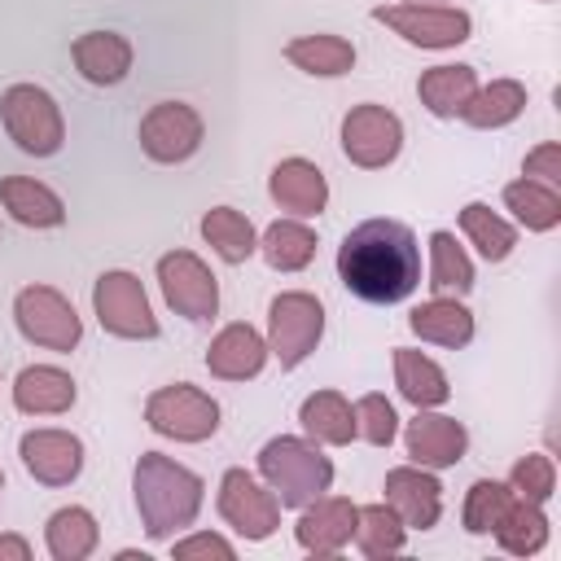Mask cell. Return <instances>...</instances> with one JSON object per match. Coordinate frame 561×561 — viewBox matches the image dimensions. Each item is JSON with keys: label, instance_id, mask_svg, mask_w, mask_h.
Returning a JSON list of instances; mask_svg holds the SVG:
<instances>
[{"label": "cell", "instance_id": "cell-1", "mask_svg": "<svg viewBox=\"0 0 561 561\" xmlns=\"http://www.w3.org/2000/svg\"><path fill=\"white\" fill-rule=\"evenodd\" d=\"M337 276L364 302H403L421 285V245L399 219H364L337 245Z\"/></svg>", "mask_w": 561, "mask_h": 561}, {"label": "cell", "instance_id": "cell-2", "mask_svg": "<svg viewBox=\"0 0 561 561\" xmlns=\"http://www.w3.org/2000/svg\"><path fill=\"white\" fill-rule=\"evenodd\" d=\"M131 491H136V513L149 539H175L184 526L197 522L202 513V478L184 465H175L162 451H145L136 460L131 473Z\"/></svg>", "mask_w": 561, "mask_h": 561}, {"label": "cell", "instance_id": "cell-3", "mask_svg": "<svg viewBox=\"0 0 561 561\" xmlns=\"http://www.w3.org/2000/svg\"><path fill=\"white\" fill-rule=\"evenodd\" d=\"M259 478L267 482V491L276 495L280 508H307L316 495L329 491L333 465H329V456L316 443L294 438V434H280V438H267L263 443V451H259Z\"/></svg>", "mask_w": 561, "mask_h": 561}, {"label": "cell", "instance_id": "cell-4", "mask_svg": "<svg viewBox=\"0 0 561 561\" xmlns=\"http://www.w3.org/2000/svg\"><path fill=\"white\" fill-rule=\"evenodd\" d=\"M0 118H4V131L9 140L31 153V158H53L66 140V118L57 110V101L35 88V83H13L4 88L0 96Z\"/></svg>", "mask_w": 561, "mask_h": 561}, {"label": "cell", "instance_id": "cell-5", "mask_svg": "<svg viewBox=\"0 0 561 561\" xmlns=\"http://www.w3.org/2000/svg\"><path fill=\"white\" fill-rule=\"evenodd\" d=\"M324 337V307L307 289H285L267 307V351L280 368H298Z\"/></svg>", "mask_w": 561, "mask_h": 561}, {"label": "cell", "instance_id": "cell-6", "mask_svg": "<svg viewBox=\"0 0 561 561\" xmlns=\"http://www.w3.org/2000/svg\"><path fill=\"white\" fill-rule=\"evenodd\" d=\"M145 421L162 438L206 443L219 430V403L206 390H197L188 381H175V386H162V390H153L145 399Z\"/></svg>", "mask_w": 561, "mask_h": 561}, {"label": "cell", "instance_id": "cell-7", "mask_svg": "<svg viewBox=\"0 0 561 561\" xmlns=\"http://www.w3.org/2000/svg\"><path fill=\"white\" fill-rule=\"evenodd\" d=\"M92 311L101 320L105 333L114 337H127V342H149L158 337V316L145 298V285L140 276L131 272H101L96 285H92Z\"/></svg>", "mask_w": 561, "mask_h": 561}, {"label": "cell", "instance_id": "cell-8", "mask_svg": "<svg viewBox=\"0 0 561 561\" xmlns=\"http://www.w3.org/2000/svg\"><path fill=\"white\" fill-rule=\"evenodd\" d=\"M13 320H18V333L44 351H75L79 337H83V320L75 316L70 298L57 294L53 285H26L18 289L13 298Z\"/></svg>", "mask_w": 561, "mask_h": 561}, {"label": "cell", "instance_id": "cell-9", "mask_svg": "<svg viewBox=\"0 0 561 561\" xmlns=\"http://www.w3.org/2000/svg\"><path fill=\"white\" fill-rule=\"evenodd\" d=\"M373 22L390 26L399 39L416 48H456L473 35V18L447 4H377Z\"/></svg>", "mask_w": 561, "mask_h": 561}, {"label": "cell", "instance_id": "cell-10", "mask_svg": "<svg viewBox=\"0 0 561 561\" xmlns=\"http://www.w3.org/2000/svg\"><path fill=\"white\" fill-rule=\"evenodd\" d=\"M403 149V123L394 110L377 105V101H364V105H351L346 118H342V153L364 167V171H377V167H390Z\"/></svg>", "mask_w": 561, "mask_h": 561}, {"label": "cell", "instance_id": "cell-11", "mask_svg": "<svg viewBox=\"0 0 561 561\" xmlns=\"http://www.w3.org/2000/svg\"><path fill=\"white\" fill-rule=\"evenodd\" d=\"M158 285L175 316L202 324L219 311V280L193 250H171L158 259Z\"/></svg>", "mask_w": 561, "mask_h": 561}, {"label": "cell", "instance_id": "cell-12", "mask_svg": "<svg viewBox=\"0 0 561 561\" xmlns=\"http://www.w3.org/2000/svg\"><path fill=\"white\" fill-rule=\"evenodd\" d=\"M219 517L241 535V539H272L280 526V504L276 495L245 469H228L219 478Z\"/></svg>", "mask_w": 561, "mask_h": 561}, {"label": "cell", "instance_id": "cell-13", "mask_svg": "<svg viewBox=\"0 0 561 561\" xmlns=\"http://www.w3.org/2000/svg\"><path fill=\"white\" fill-rule=\"evenodd\" d=\"M202 145V114L184 101H158L140 118V149L153 162H184Z\"/></svg>", "mask_w": 561, "mask_h": 561}, {"label": "cell", "instance_id": "cell-14", "mask_svg": "<svg viewBox=\"0 0 561 561\" xmlns=\"http://www.w3.org/2000/svg\"><path fill=\"white\" fill-rule=\"evenodd\" d=\"M26 473L44 486H70L83 469V443L70 430H31L18 443Z\"/></svg>", "mask_w": 561, "mask_h": 561}, {"label": "cell", "instance_id": "cell-15", "mask_svg": "<svg viewBox=\"0 0 561 561\" xmlns=\"http://www.w3.org/2000/svg\"><path fill=\"white\" fill-rule=\"evenodd\" d=\"M403 443H408L412 465H421V469H451L469 451L465 425L456 416H438V412H425V408H416V416L408 421Z\"/></svg>", "mask_w": 561, "mask_h": 561}, {"label": "cell", "instance_id": "cell-16", "mask_svg": "<svg viewBox=\"0 0 561 561\" xmlns=\"http://www.w3.org/2000/svg\"><path fill=\"white\" fill-rule=\"evenodd\" d=\"M386 504L394 508V517L408 526V530H430L443 513V486L430 469L421 465H399L386 473Z\"/></svg>", "mask_w": 561, "mask_h": 561}, {"label": "cell", "instance_id": "cell-17", "mask_svg": "<svg viewBox=\"0 0 561 561\" xmlns=\"http://www.w3.org/2000/svg\"><path fill=\"white\" fill-rule=\"evenodd\" d=\"M355 517H359V508L351 500H342V495H316L302 508V517H298L294 530H298V543L311 557H333V552H342L355 539Z\"/></svg>", "mask_w": 561, "mask_h": 561}, {"label": "cell", "instance_id": "cell-18", "mask_svg": "<svg viewBox=\"0 0 561 561\" xmlns=\"http://www.w3.org/2000/svg\"><path fill=\"white\" fill-rule=\"evenodd\" d=\"M267 193L280 210L298 215V219H311L329 206V180L316 162L307 158H285L272 167V180H267Z\"/></svg>", "mask_w": 561, "mask_h": 561}, {"label": "cell", "instance_id": "cell-19", "mask_svg": "<svg viewBox=\"0 0 561 561\" xmlns=\"http://www.w3.org/2000/svg\"><path fill=\"white\" fill-rule=\"evenodd\" d=\"M267 364V337L250 324H224L206 346V368L224 381H250Z\"/></svg>", "mask_w": 561, "mask_h": 561}, {"label": "cell", "instance_id": "cell-20", "mask_svg": "<svg viewBox=\"0 0 561 561\" xmlns=\"http://www.w3.org/2000/svg\"><path fill=\"white\" fill-rule=\"evenodd\" d=\"M70 57H75V70L88 83H96V88H114L131 70V44L118 31H88V35H79L70 44Z\"/></svg>", "mask_w": 561, "mask_h": 561}, {"label": "cell", "instance_id": "cell-21", "mask_svg": "<svg viewBox=\"0 0 561 561\" xmlns=\"http://www.w3.org/2000/svg\"><path fill=\"white\" fill-rule=\"evenodd\" d=\"M408 329L421 337V342H434V346H447V351H460L473 342V311L447 294H434L430 302L412 307L408 316Z\"/></svg>", "mask_w": 561, "mask_h": 561}, {"label": "cell", "instance_id": "cell-22", "mask_svg": "<svg viewBox=\"0 0 561 561\" xmlns=\"http://www.w3.org/2000/svg\"><path fill=\"white\" fill-rule=\"evenodd\" d=\"M70 403H75V381L66 368L31 364L13 381V408L26 416H57V412H70Z\"/></svg>", "mask_w": 561, "mask_h": 561}, {"label": "cell", "instance_id": "cell-23", "mask_svg": "<svg viewBox=\"0 0 561 561\" xmlns=\"http://www.w3.org/2000/svg\"><path fill=\"white\" fill-rule=\"evenodd\" d=\"M0 206L22 228H57L66 219V202L48 184H39L31 175H4L0 180Z\"/></svg>", "mask_w": 561, "mask_h": 561}, {"label": "cell", "instance_id": "cell-24", "mask_svg": "<svg viewBox=\"0 0 561 561\" xmlns=\"http://www.w3.org/2000/svg\"><path fill=\"white\" fill-rule=\"evenodd\" d=\"M478 92V70L473 66H430L416 79V96L434 118H460V110L469 105V96Z\"/></svg>", "mask_w": 561, "mask_h": 561}, {"label": "cell", "instance_id": "cell-25", "mask_svg": "<svg viewBox=\"0 0 561 561\" xmlns=\"http://www.w3.org/2000/svg\"><path fill=\"white\" fill-rule=\"evenodd\" d=\"M394 386L412 408H438V403L451 399L447 373L412 346H394Z\"/></svg>", "mask_w": 561, "mask_h": 561}, {"label": "cell", "instance_id": "cell-26", "mask_svg": "<svg viewBox=\"0 0 561 561\" xmlns=\"http://www.w3.org/2000/svg\"><path fill=\"white\" fill-rule=\"evenodd\" d=\"M298 421L307 430L311 443H329V447H346L355 438V408L337 394V390H316L302 399Z\"/></svg>", "mask_w": 561, "mask_h": 561}, {"label": "cell", "instance_id": "cell-27", "mask_svg": "<svg viewBox=\"0 0 561 561\" xmlns=\"http://www.w3.org/2000/svg\"><path fill=\"white\" fill-rule=\"evenodd\" d=\"M285 61L298 66L302 75H316V79H337L355 66V44L342 39V35H298L285 44Z\"/></svg>", "mask_w": 561, "mask_h": 561}, {"label": "cell", "instance_id": "cell-28", "mask_svg": "<svg viewBox=\"0 0 561 561\" xmlns=\"http://www.w3.org/2000/svg\"><path fill=\"white\" fill-rule=\"evenodd\" d=\"M96 539H101V526L88 508L70 504V508H57L44 526V543H48V557L53 561H83L96 552Z\"/></svg>", "mask_w": 561, "mask_h": 561}, {"label": "cell", "instance_id": "cell-29", "mask_svg": "<svg viewBox=\"0 0 561 561\" xmlns=\"http://www.w3.org/2000/svg\"><path fill=\"white\" fill-rule=\"evenodd\" d=\"M522 110H526V83H517V79H491L486 88H478L469 96V105L460 110V118L469 127L495 131V127H508Z\"/></svg>", "mask_w": 561, "mask_h": 561}, {"label": "cell", "instance_id": "cell-30", "mask_svg": "<svg viewBox=\"0 0 561 561\" xmlns=\"http://www.w3.org/2000/svg\"><path fill=\"white\" fill-rule=\"evenodd\" d=\"M504 206L526 232H552L561 224V193L552 184H539L530 175L504 184Z\"/></svg>", "mask_w": 561, "mask_h": 561}, {"label": "cell", "instance_id": "cell-31", "mask_svg": "<svg viewBox=\"0 0 561 561\" xmlns=\"http://www.w3.org/2000/svg\"><path fill=\"white\" fill-rule=\"evenodd\" d=\"M491 535L500 539V548H504V552H513V557H535V552L548 543V517H543V508H539V504H530V500L513 495V500H508V508H504V517L495 522V530H491Z\"/></svg>", "mask_w": 561, "mask_h": 561}, {"label": "cell", "instance_id": "cell-32", "mask_svg": "<svg viewBox=\"0 0 561 561\" xmlns=\"http://www.w3.org/2000/svg\"><path fill=\"white\" fill-rule=\"evenodd\" d=\"M202 237L206 245L224 259V263H245L254 250H259V237H254V224L232 210V206H215L202 215Z\"/></svg>", "mask_w": 561, "mask_h": 561}, {"label": "cell", "instance_id": "cell-33", "mask_svg": "<svg viewBox=\"0 0 561 561\" xmlns=\"http://www.w3.org/2000/svg\"><path fill=\"white\" fill-rule=\"evenodd\" d=\"M267 267L276 272H302L316 259V232L302 219H276L259 241Z\"/></svg>", "mask_w": 561, "mask_h": 561}, {"label": "cell", "instance_id": "cell-34", "mask_svg": "<svg viewBox=\"0 0 561 561\" xmlns=\"http://www.w3.org/2000/svg\"><path fill=\"white\" fill-rule=\"evenodd\" d=\"M460 232L478 245V254H482L486 263H504V259L513 254V245H517V228L504 224L486 202H469V206L460 210Z\"/></svg>", "mask_w": 561, "mask_h": 561}, {"label": "cell", "instance_id": "cell-35", "mask_svg": "<svg viewBox=\"0 0 561 561\" xmlns=\"http://www.w3.org/2000/svg\"><path fill=\"white\" fill-rule=\"evenodd\" d=\"M430 289L434 294H469L473 289V263L447 228L430 232Z\"/></svg>", "mask_w": 561, "mask_h": 561}, {"label": "cell", "instance_id": "cell-36", "mask_svg": "<svg viewBox=\"0 0 561 561\" xmlns=\"http://www.w3.org/2000/svg\"><path fill=\"white\" fill-rule=\"evenodd\" d=\"M403 539H408V526L394 517L390 504H368V508H359V517H355V548H359L364 557H373V561L394 557V552H403Z\"/></svg>", "mask_w": 561, "mask_h": 561}, {"label": "cell", "instance_id": "cell-37", "mask_svg": "<svg viewBox=\"0 0 561 561\" xmlns=\"http://www.w3.org/2000/svg\"><path fill=\"white\" fill-rule=\"evenodd\" d=\"M508 500H513V486H508V482L478 478V482L469 486V495H465V508H460L465 530H469V535H491V530H495V522L504 517Z\"/></svg>", "mask_w": 561, "mask_h": 561}, {"label": "cell", "instance_id": "cell-38", "mask_svg": "<svg viewBox=\"0 0 561 561\" xmlns=\"http://www.w3.org/2000/svg\"><path fill=\"white\" fill-rule=\"evenodd\" d=\"M508 486H513V495H522L530 504L552 500V491H557V465H552V456H543V451L522 456L513 465V473H508Z\"/></svg>", "mask_w": 561, "mask_h": 561}, {"label": "cell", "instance_id": "cell-39", "mask_svg": "<svg viewBox=\"0 0 561 561\" xmlns=\"http://www.w3.org/2000/svg\"><path fill=\"white\" fill-rule=\"evenodd\" d=\"M394 434H399V416H394L390 399L386 394H364L355 403V438H364L373 447H390Z\"/></svg>", "mask_w": 561, "mask_h": 561}, {"label": "cell", "instance_id": "cell-40", "mask_svg": "<svg viewBox=\"0 0 561 561\" xmlns=\"http://www.w3.org/2000/svg\"><path fill=\"white\" fill-rule=\"evenodd\" d=\"M171 557L175 561H193V557H215V561H232L237 548L224 535H188V539H171Z\"/></svg>", "mask_w": 561, "mask_h": 561}, {"label": "cell", "instance_id": "cell-41", "mask_svg": "<svg viewBox=\"0 0 561 561\" xmlns=\"http://www.w3.org/2000/svg\"><path fill=\"white\" fill-rule=\"evenodd\" d=\"M522 171L530 175V180H539V184H561V145L557 140H543V145H535L530 153H526V162H522Z\"/></svg>", "mask_w": 561, "mask_h": 561}, {"label": "cell", "instance_id": "cell-42", "mask_svg": "<svg viewBox=\"0 0 561 561\" xmlns=\"http://www.w3.org/2000/svg\"><path fill=\"white\" fill-rule=\"evenodd\" d=\"M0 561H31V543L22 535H0Z\"/></svg>", "mask_w": 561, "mask_h": 561}, {"label": "cell", "instance_id": "cell-43", "mask_svg": "<svg viewBox=\"0 0 561 561\" xmlns=\"http://www.w3.org/2000/svg\"><path fill=\"white\" fill-rule=\"evenodd\" d=\"M118 561H149V557H145V552H136V548H123V552H118Z\"/></svg>", "mask_w": 561, "mask_h": 561}, {"label": "cell", "instance_id": "cell-44", "mask_svg": "<svg viewBox=\"0 0 561 561\" xmlns=\"http://www.w3.org/2000/svg\"><path fill=\"white\" fill-rule=\"evenodd\" d=\"M403 4H434V0H403Z\"/></svg>", "mask_w": 561, "mask_h": 561}, {"label": "cell", "instance_id": "cell-45", "mask_svg": "<svg viewBox=\"0 0 561 561\" xmlns=\"http://www.w3.org/2000/svg\"><path fill=\"white\" fill-rule=\"evenodd\" d=\"M0 495H4V473H0Z\"/></svg>", "mask_w": 561, "mask_h": 561}, {"label": "cell", "instance_id": "cell-46", "mask_svg": "<svg viewBox=\"0 0 561 561\" xmlns=\"http://www.w3.org/2000/svg\"><path fill=\"white\" fill-rule=\"evenodd\" d=\"M539 4H552V0H539Z\"/></svg>", "mask_w": 561, "mask_h": 561}]
</instances>
